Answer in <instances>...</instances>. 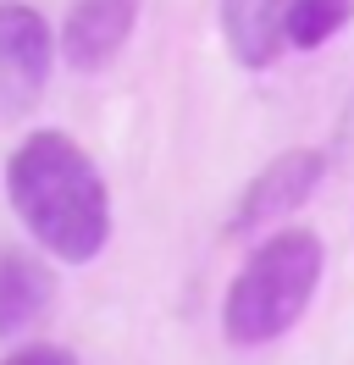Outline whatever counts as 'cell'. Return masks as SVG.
<instances>
[{"mask_svg":"<svg viewBox=\"0 0 354 365\" xmlns=\"http://www.w3.org/2000/svg\"><path fill=\"white\" fill-rule=\"evenodd\" d=\"M6 200L28 238L61 266H88L111 244V188L78 138L34 128L6 160Z\"/></svg>","mask_w":354,"mask_h":365,"instance_id":"6da1fadb","label":"cell"},{"mask_svg":"<svg viewBox=\"0 0 354 365\" xmlns=\"http://www.w3.org/2000/svg\"><path fill=\"white\" fill-rule=\"evenodd\" d=\"M321 277H327L321 232H310V227L271 232L261 250H249L238 277L227 282V299H221V332H227V343L261 349V343L288 338L305 321Z\"/></svg>","mask_w":354,"mask_h":365,"instance_id":"7a4b0ae2","label":"cell"},{"mask_svg":"<svg viewBox=\"0 0 354 365\" xmlns=\"http://www.w3.org/2000/svg\"><path fill=\"white\" fill-rule=\"evenodd\" d=\"M56 45L61 39L34 6L0 0V111H28L39 100V89L50 83Z\"/></svg>","mask_w":354,"mask_h":365,"instance_id":"3957f363","label":"cell"},{"mask_svg":"<svg viewBox=\"0 0 354 365\" xmlns=\"http://www.w3.org/2000/svg\"><path fill=\"white\" fill-rule=\"evenodd\" d=\"M321 178H327V155H321V150H283L277 160H266L261 172L249 178V188H243L238 205H233L227 232L243 238V232H261V227H271V222L293 216V210L321 188Z\"/></svg>","mask_w":354,"mask_h":365,"instance_id":"277c9868","label":"cell"},{"mask_svg":"<svg viewBox=\"0 0 354 365\" xmlns=\"http://www.w3.org/2000/svg\"><path fill=\"white\" fill-rule=\"evenodd\" d=\"M133 23H138V0H72L61 23V56L72 72H106L122 45L133 39Z\"/></svg>","mask_w":354,"mask_h":365,"instance_id":"5b68a950","label":"cell"},{"mask_svg":"<svg viewBox=\"0 0 354 365\" xmlns=\"http://www.w3.org/2000/svg\"><path fill=\"white\" fill-rule=\"evenodd\" d=\"M221 39L243 72L277 67L288 50V0H221Z\"/></svg>","mask_w":354,"mask_h":365,"instance_id":"8992f818","label":"cell"},{"mask_svg":"<svg viewBox=\"0 0 354 365\" xmlns=\"http://www.w3.org/2000/svg\"><path fill=\"white\" fill-rule=\"evenodd\" d=\"M56 277L34 250L0 244V338H22L34 321L50 310Z\"/></svg>","mask_w":354,"mask_h":365,"instance_id":"52a82bcc","label":"cell"},{"mask_svg":"<svg viewBox=\"0 0 354 365\" xmlns=\"http://www.w3.org/2000/svg\"><path fill=\"white\" fill-rule=\"evenodd\" d=\"M354 17V0H288V45L293 50H321L338 39Z\"/></svg>","mask_w":354,"mask_h":365,"instance_id":"ba28073f","label":"cell"},{"mask_svg":"<svg viewBox=\"0 0 354 365\" xmlns=\"http://www.w3.org/2000/svg\"><path fill=\"white\" fill-rule=\"evenodd\" d=\"M0 365H78V354H72V349H56V343H28V349L0 354Z\"/></svg>","mask_w":354,"mask_h":365,"instance_id":"9c48e42d","label":"cell"}]
</instances>
